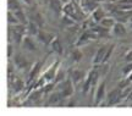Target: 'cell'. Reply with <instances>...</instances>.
I'll list each match as a JSON object with an SVG mask.
<instances>
[{
  "instance_id": "35",
  "label": "cell",
  "mask_w": 132,
  "mask_h": 116,
  "mask_svg": "<svg viewBox=\"0 0 132 116\" xmlns=\"http://www.w3.org/2000/svg\"><path fill=\"white\" fill-rule=\"evenodd\" d=\"M22 1H23L26 5H31V4H32V0H22Z\"/></svg>"
},
{
  "instance_id": "32",
  "label": "cell",
  "mask_w": 132,
  "mask_h": 116,
  "mask_svg": "<svg viewBox=\"0 0 132 116\" xmlns=\"http://www.w3.org/2000/svg\"><path fill=\"white\" fill-rule=\"evenodd\" d=\"M12 54H14L12 44H11V42H7V59H11V57H12Z\"/></svg>"
},
{
  "instance_id": "40",
  "label": "cell",
  "mask_w": 132,
  "mask_h": 116,
  "mask_svg": "<svg viewBox=\"0 0 132 116\" xmlns=\"http://www.w3.org/2000/svg\"><path fill=\"white\" fill-rule=\"evenodd\" d=\"M130 106H132V102H131V103H130Z\"/></svg>"
},
{
  "instance_id": "25",
  "label": "cell",
  "mask_w": 132,
  "mask_h": 116,
  "mask_svg": "<svg viewBox=\"0 0 132 116\" xmlns=\"http://www.w3.org/2000/svg\"><path fill=\"white\" fill-rule=\"evenodd\" d=\"M65 78H66V72L62 69L59 67V70H57V72H56V76H55V78H54L53 82L55 84H57V83H60L61 81H64Z\"/></svg>"
},
{
  "instance_id": "21",
  "label": "cell",
  "mask_w": 132,
  "mask_h": 116,
  "mask_svg": "<svg viewBox=\"0 0 132 116\" xmlns=\"http://www.w3.org/2000/svg\"><path fill=\"white\" fill-rule=\"evenodd\" d=\"M50 48H52V50L55 53V54H57V55H62L64 54V48H62V44L61 42H60V39L57 37L54 38V40L52 42V44H50Z\"/></svg>"
},
{
  "instance_id": "12",
  "label": "cell",
  "mask_w": 132,
  "mask_h": 116,
  "mask_svg": "<svg viewBox=\"0 0 132 116\" xmlns=\"http://www.w3.org/2000/svg\"><path fill=\"white\" fill-rule=\"evenodd\" d=\"M59 61H55L54 64H53L49 69L43 73V77L45 78V81L47 82H52V81H54V78H55V76H56V72H57V70H59Z\"/></svg>"
},
{
  "instance_id": "30",
  "label": "cell",
  "mask_w": 132,
  "mask_h": 116,
  "mask_svg": "<svg viewBox=\"0 0 132 116\" xmlns=\"http://www.w3.org/2000/svg\"><path fill=\"white\" fill-rule=\"evenodd\" d=\"M114 49H115V44H111V45H109L108 51H106V55H105V59H104V62H108V61H109V59H110V56L113 55Z\"/></svg>"
},
{
  "instance_id": "36",
  "label": "cell",
  "mask_w": 132,
  "mask_h": 116,
  "mask_svg": "<svg viewBox=\"0 0 132 116\" xmlns=\"http://www.w3.org/2000/svg\"><path fill=\"white\" fill-rule=\"evenodd\" d=\"M128 26H130V27L132 28V16H130V19H128Z\"/></svg>"
},
{
  "instance_id": "33",
  "label": "cell",
  "mask_w": 132,
  "mask_h": 116,
  "mask_svg": "<svg viewBox=\"0 0 132 116\" xmlns=\"http://www.w3.org/2000/svg\"><path fill=\"white\" fill-rule=\"evenodd\" d=\"M125 61L126 62H132V50H128L125 54Z\"/></svg>"
},
{
  "instance_id": "2",
  "label": "cell",
  "mask_w": 132,
  "mask_h": 116,
  "mask_svg": "<svg viewBox=\"0 0 132 116\" xmlns=\"http://www.w3.org/2000/svg\"><path fill=\"white\" fill-rule=\"evenodd\" d=\"M98 78H99V72H98V70H97V67H94L93 70H90V72L87 74L85 82H83V86H82V90H83V93L88 92V90L97 83Z\"/></svg>"
},
{
  "instance_id": "31",
  "label": "cell",
  "mask_w": 132,
  "mask_h": 116,
  "mask_svg": "<svg viewBox=\"0 0 132 116\" xmlns=\"http://www.w3.org/2000/svg\"><path fill=\"white\" fill-rule=\"evenodd\" d=\"M131 72H132V62H127V65L122 69V74L126 77V76H128Z\"/></svg>"
},
{
  "instance_id": "29",
  "label": "cell",
  "mask_w": 132,
  "mask_h": 116,
  "mask_svg": "<svg viewBox=\"0 0 132 116\" xmlns=\"http://www.w3.org/2000/svg\"><path fill=\"white\" fill-rule=\"evenodd\" d=\"M55 86H56V84L54 83V82H47V83L42 87V90L44 93H49V92H52V89L54 88Z\"/></svg>"
},
{
  "instance_id": "38",
  "label": "cell",
  "mask_w": 132,
  "mask_h": 116,
  "mask_svg": "<svg viewBox=\"0 0 132 116\" xmlns=\"http://www.w3.org/2000/svg\"><path fill=\"white\" fill-rule=\"evenodd\" d=\"M69 1H71V0H62V3H64V4H66V3H69Z\"/></svg>"
},
{
  "instance_id": "9",
  "label": "cell",
  "mask_w": 132,
  "mask_h": 116,
  "mask_svg": "<svg viewBox=\"0 0 132 116\" xmlns=\"http://www.w3.org/2000/svg\"><path fill=\"white\" fill-rule=\"evenodd\" d=\"M104 99H105V82H100L97 86L94 93V105L95 106L100 105Z\"/></svg>"
},
{
  "instance_id": "16",
  "label": "cell",
  "mask_w": 132,
  "mask_h": 116,
  "mask_svg": "<svg viewBox=\"0 0 132 116\" xmlns=\"http://www.w3.org/2000/svg\"><path fill=\"white\" fill-rule=\"evenodd\" d=\"M64 3H62V0H50L49 1V6H50V9L54 14L56 15V16H60L62 14V10H64Z\"/></svg>"
},
{
  "instance_id": "19",
  "label": "cell",
  "mask_w": 132,
  "mask_h": 116,
  "mask_svg": "<svg viewBox=\"0 0 132 116\" xmlns=\"http://www.w3.org/2000/svg\"><path fill=\"white\" fill-rule=\"evenodd\" d=\"M90 16H92V20H93L95 23H100V21L106 16V15H105V9L98 6V7H97L92 14H90Z\"/></svg>"
},
{
  "instance_id": "4",
  "label": "cell",
  "mask_w": 132,
  "mask_h": 116,
  "mask_svg": "<svg viewBox=\"0 0 132 116\" xmlns=\"http://www.w3.org/2000/svg\"><path fill=\"white\" fill-rule=\"evenodd\" d=\"M66 99V97H64V94H62L60 90H56V92L52 93L49 98H48L47 103H45V105L47 106H50V105H65V103L64 100Z\"/></svg>"
},
{
  "instance_id": "27",
  "label": "cell",
  "mask_w": 132,
  "mask_h": 116,
  "mask_svg": "<svg viewBox=\"0 0 132 116\" xmlns=\"http://www.w3.org/2000/svg\"><path fill=\"white\" fill-rule=\"evenodd\" d=\"M7 9L9 11H16V10L21 9V5L17 0H7Z\"/></svg>"
},
{
  "instance_id": "1",
  "label": "cell",
  "mask_w": 132,
  "mask_h": 116,
  "mask_svg": "<svg viewBox=\"0 0 132 116\" xmlns=\"http://www.w3.org/2000/svg\"><path fill=\"white\" fill-rule=\"evenodd\" d=\"M56 87H57V90H60V92L64 94V97L69 98V97H71V95L73 94L76 86H75V83L72 82V79L66 77L64 81H61L60 83L56 84Z\"/></svg>"
},
{
  "instance_id": "10",
  "label": "cell",
  "mask_w": 132,
  "mask_h": 116,
  "mask_svg": "<svg viewBox=\"0 0 132 116\" xmlns=\"http://www.w3.org/2000/svg\"><path fill=\"white\" fill-rule=\"evenodd\" d=\"M80 5L86 14H90L99 6V1L98 0H81Z\"/></svg>"
},
{
  "instance_id": "13",
  "label": "cell",
  "mask_w": 132,
  "mask_h": 116,
  "mask_svg": "<svg viewBox=\"0 0 132 116\" xmlns=\"http://www.w3.org/2000/svg\"><path fill=\"white\" fill-rule=\"evenodd\" d=\"M37 37H38V39H39V42L43 43L44 45H50L52 42L54 40V38H55V34L49 33V32H47V31H43V29H39Z\"/></svg>"
},
{
  "instance_id": "37",
  "label": "cell",
  "mask_w": 132,
  "mask_h": 116,
  "mask_svg": "<svg viewBox=\"0 0 132 116\" xmlns=\"http://www.w3.org/2000/svg\"><path fill=\"white\" fill-rule=\"evenodd\" d=\"M126 78L128 79V81H130V82H132V72L130 74H128V76H126Z\"/></svg>"
},
{
  "instance_id": "34",
  "label": "cell",
  "mask_w": 132,
  "mask_h": 116,
  "mask_svg": "<svg viewBox=\"0 0 132 116\" xmlns=\"http://www.w3.org/2000/svg\"><path fill=\"white\" fill-rule=\"evenodd\" d=\"M126 99H127V100H128V102H130V103L132 102V90H131V92H130V93H128V95H127V97H126Z\"/></svg>"
},
{
  "instance_id": "8",
  "label": "cell",
  "mask_w": 132,
  "mask_h": 116,
  "mask_svg": "<svg viewBox=\"0 0 132 116\" xmlns=\"http://www.w3.org/2000/svg\"><path fill=\"white\" fill-rule=\"evenodd\" d=\"M70 78L72 79V82L75 83V86H78V84L82 82H85L86 79V73L83 70L80 69H71L70 71Z\"/></svg>"
},
{
  "instance_id": "24",
  "label": "cell",
  "mask_w": 132,
  "mask_h": 116,
  "mask_svg": "<svg viewBox=\"0 0 132 116\" xmlns=\"http://www.w3.org/2000/svg\"><path fill=\"white\" fill-rule=\"evenodd\" d=\"M115 23H116V19H115L114 16H111V17H106V16H105V17L100 21V24L104 26V27L109 28V29H111Z\"/></svg>"
},
{
  "instance_id": "18",
  "label": "cell",
  "mask_w": 132,
  "mask_h": 116,
  "mask_svg": "<svg viewBox=\"0 0 132 116\" xmlns=\"http://www.w3.org/2000/svg\"><path fill=\"white\" fill-rule=\"evenodd\" d=\"M111 33H113V36H115V37H123V36L126 34L125 23L116 21V23H115L113 26V28H111Z\"/></svg>"
},
{
  "instance_id": "5",
  "label": "cell",
  "mask_w": 132,
  "mask_h": 116,
  "mask_svg": "<svg viewBox=\"0 0 132 116\" xmlns=\"http://www.w3.org/2000/svg\"><path fill=\"white\" fill-rule=\"evenodd\" d=\"M95 38H98V36H97V33H95L93 29H90V28L89 29H86L85 32L81 34V37L78 38L76 45L82 46V45H85V44H87V43L89 42V40H92V39H95Z\"/></svg>"
},
{
  "instance_id": "28",
  "label": "cell",
  "mask_w": 132,
  "mask_h": 116,
  "mask_svg": "<svg viewBox=\"0 0 132 116\" xmlns=\"http://www.w3.org/2000/svg\"><path fill=\"white\" fill-rule=\"evenodd\" d=\"M7 22H9V24H17V23H20L19 19L16 17L14 11H9L7 12Z\"/></svg>"
},
{
  "instance_id": "3",
  "label": "cell",
  "mask_w": 132,
  "mask_h": 116,
  "mask_svg": "<svg viewBox=\"0 0 132 116\" xmlns=\"http://www.w3.org/2000/svg\"><path fill=\"white\" fill-rule=\"evenodd\" d=\"M123 99V93L121 88H115L108 94V99H106V105L113 106L116 105Z\"/></svg>"
},
{
  "instance_id": "20",
  "label": "cell",
  "mask_w": 132,
  "mask_h": 116,
  "mask_svg": "<svg viewBox=\"0 0 132 116\" xmlns=\"http://www.w3.org/2000/svg\"><path fill=\"white\" fill-rule=\"evenodd\" d=\"M39 26H38L37 23L34 22V21H32V20H29L28 23L26 24V31H27V34H29V36H37L38 32H39Z\"/></svg>"
},
{
  "instance_id": "7",
  "label": "cell",
  "mask_w": 132,
  "mask_h": 116,
  "mask_svg": "<svg viewBox=\"0 0 132 116\" xmlns=\"http://www.w3.org/2000/svg\"><path fill=\"white\" fill-rule=\"evenodd\" d=\"M43 90L42 89H33L32 93L29 94V97L27 98L28 102H26V105H39L42 102V97H43Z\"/></svg>"
},
{
  "instance_id": "11",
  "label": "cell",
  "mask_w": 132,
  "mask_h": 116,
  "mask_svg": "<svg viewBox=\"0 0 132 116\" xmlns=\"http://www.w3.org/2000/svg\"><path fill=\"white\" fill-rule=\"evenodd\" d=\"M22 48L27 51H37V43L33 39V36H29V34H26L22 40Z\"/></svg>"
},
{
  "instance_id": "14",
  "label": "cell",
  "mask_w": 132,
  "mask_h": 116,
  "mask_svg": "<svg viewBox=\"0 0 132 116\" xmlns=\"http://www.w3.org/2000/svg\"><path fill=\"white\" fill-rule=\"evenodd\" d=\"M42 66H43V61H37V62L32 66L31 72H29V74H28V84H32L36 82V77L39 74L40 70H42Z\"/></svg>"
},
{
  "instance_id": "23",
  "label": "cell",
  "mask_w": 132,
  "mask_h": 116,
  "mask_svg": "<svg viewBox=\"0 0 132 116\" xmlns=\"http://www.w3.org/2000/svg\"><path fill=\"white\" fill-rule=\"evenodd\" d=\"M14 12H15V15H16V17L19 19L20 23H23V24H27V23H28V21H29L28 16L24 14V11L22 9L16 10V11H14Z\"/></svg>"
},
{
  "instance_id": "39",
  "label": "cell",
  "mask_w": 132,
  "mask_h": 116,
  "mask_svg": "<svg viewBox=\"0 0 132 116\" xmlns=\"http://www.w3.org/2000/svg\"><path fill=\"white\" fill-rule=\"evenodd\" d=\"M72 1H76V3H81V0H72Z\"/></svg>"
},
{
  "instance_id": "22",
  "label": "cell",
  "mask_w": 132,
  "mask_h": 116,
  "mask_svg": "<svg viewBox=\"0 0 132 116\" xmlns=\"http://www.w3.org/2000/svg\"><path fill=\"white\" fill-rule=\"evenodd\" d=\"M29 20L34 21L39 27H43V26H44V19H43V16L39 14L38 11H36V10H33L32 12H31V17H29Z\"/></svg>"
},
{
  "instance_id": "26",
  "label": "cell",
  "mask_w": 132,
  "mask_h": 116,
  "mask_svg": "<svg viewBox=\"0 0 132 116\" xmlns=\"http://www.w3.org/2000/svg\"><path fill=\"white\" fill-rule=\"evenodd\" d=\"M82 51L80 50V49H75V50H72V53H71V60L73 61V62H80L81 60H82Z\"/></svg>"
},
{
  "instance_id": "17",
  "label": "cell",
  "mask_w": 132,
  "mask_h": 116,
  "mask_svg": "<svg viewBox=\"0 0 132 116\" xmlns=\"http://www.w3.org/2000/svg\"><path fill=\"white\" fill-rule=\"evenodd\" d=\"M9 83H10V86H12L11 88H12L15 94H19V93H21L24 89L23 81L21 78H19V77H12V82L9 81Z\"/></svg>"
},
{
  "instance_id": "6",
  "label": "cell",
  "mask_w": 132,
  "mask_h": 116,
  "mask_svg": "<svg viewBox=\"0 0 132 116\" xmlns=\"http://www.w3.org/2000/svg\"><path fill=\"white\" fill-rule=\"evenodd\" d=\"M108 48H109V44H103V45L97 50L94 57H93V65L94 66H98V65L104 64V59H105V55H106Z\"/></svg>"
},
{
  "instance_id": "15",
  "label": "cell",
  "mask_w": 132,
  "mask_h": 116,
  "mask_svg": "<svg viewBox=\"0 0 132 116\" xmlns=\"http://www.w3.org/2000/svg\"><path fill=\"white\" fill-rule=\"evenodd\" d=\"M14 64H15V66L20 70H24V69H28L29 67L28 60H27L24 56L21 55V54H17V55L14 56Z\"/></svg>"
}]
</instances>
